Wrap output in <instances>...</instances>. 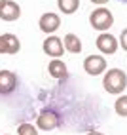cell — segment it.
Here are the masks:
<instances>
[{
	"mask_svg": "<svg viewBox=\"0 0 127 135\" xmlns=\"http://www.w3.org/2000/svg\"><path fill=\"white\" fill-rule=\"evenodd\" d=\"M103 88L110 95H120L127 88V74L121 69H110L103 76Z\"/></svg>",
	"mask_w": 127,
	"mask_h": 135,
	"instance_id": "obj_1",
	"label": "cell"
},
{
	"mask_svg": "<svg viewBox=\"0 0 127 135\" xmlns=\"http://www.w3.org/2000/svg\"><path fill=\"white\" fill-rule=\"evenodd\" d=\"M89 23H91V27L95 31L104 32L114 25V15L108 8H97V10H93L89 13Z\"/></svg>",
	"mask_w": 127,
	"mask_h": 135,
	"instance_id": "obj_2",
	"label": "cell"
},
{
	"mask_svg": "<svg viewBox=\"0 0 127 135\" xmlns=\"http://www.w3.org/2000/svg\"><path fill=\"white\" fill-rule=\"evenodd\" d=\"M61 124V116L51 110V109H44L38 118H36V129H42V131H53L55 128H59Z\"/></svg>",
	"mask_w": 127,
	"mask_h": 135,
	"instance_id": "obj_3",
	"label": "cell"
},
{
	"mask_svg": "<svg viewBox=\"0 0 127 135\" xmlns=\"http://www.w3.org/2000/svg\"><path fill=\"white\" fill-rule=\"evenodd\" d=\"M106 59L103 57V55H87L85 59H84V69H85V73L89 74V76H101V74H104L106 73Z\"/></svg>",
	"mask_w": 127,
	"mask_h": 135,
	"instance_id": "obj_4",
	"label": "cell"
},
{
	"mask_svg": "<svg viewBox=\"0 0 127 135\" xmlns=\"http://www.w3.org/2000/svg\"><path fill=\"white\" fill-rule=\"evenodd\" d=\"M19 86V76L13 70H0V95H12Z\"/></svg>",
	"mask_w": 127,
	"mask_h": 135,
	"instance_id": "obj_5",
	"label": "cell"
},
{
	"mask_svg": "<svg viewBox=\"0 0 127 135\" xmlns=\"http://www.w3.org/2000/svg\"><path fill=\"white\" fill-rule=\"evenodd\" d=\"M38 27H40V31H42V32L53 34V32H55L59 27H61V17H59L57 13H53V12H46V13H42V15H40Z\"/></svg>",
	"mask_w": 127,
	"mask_h": 135,
	"instance_id": "obj_6",
	"label": "cell"
},
{
	"mask_svg": "<svg viewBox=\"0 0 127 135\" xmlns=\"http://www.w3.org/2000/svg\"><path fill=\"white\" fill-rule=\"evenodd\" d=\"M21 50V42L19 38L12 32L0 34V53H6V55H15Z\"/></svg>",
	"mask_w": 127,
	"mask_h": 135,
	"instance_id": "obj_7",
	"label": "cell"
},
{
	"mask_svg": "<svg viewBox=\"0 0 127 135\" xmlns=\"http://www.w3.org/2000/svg\"><path fill=\"white\" fill-rule=\"evenodd\" d=\"M95 44H97V50L103 51L104 55H112V53H116L118 51V46H120V44H118V38L112 36V34H108V32L99 34L97 40H95Z\"/></svg>",
	"mask_w": 127,
	"mask_h": 135,
	"instance_id": "obj_8",
	"label": "cell"
},
{
	"mask_svg": "<svg viewBox=\"0 0 127 135\" xmlns=\"http://www.w3.org/2000/svg\"><path fill=\"white\" fill-rule=\"evenodd\" d=\"M42 50L46 55L53 57V59H59L63 53H65V48H63V40L59 36H48L42 44Z\"/></svg>",
	"mask_w": 127,
	"mask_h": 135,
	"instance_id": "obj_9",
	"label": "cell"
},
{
	"mask_svg": "<svg viewBox=\"0 0 127 135\" xmlns=\"http://www.w3.org/2000/svg\"><path fill=\"white\" fill-rule=\"evenodd\" d=\"M21 17V6L13 2V0H6V2L0 6V19L2 21H8V23H12V21H17Z\"/></svg>",
	"mask_w": 127,
	"mask_h": 135,
	"instance_id": "obj_10",
	"label": "cell"
},
{
	"mask_svg": "<svg viewBox=\"0 0 127 135\" xmlns=\"http://www.w3.org/2000/svg\"><path fill=\"white\" fill-rule=\"evenodd\" d=\"M48 73H49V76H53L55 80H65L68 76V69L65 65V61L53 59V61H49V65H48Z\"/></svg>",
	"mask_w": 127,
	"mask_h": 135,
	"instance_id": "obj_11",
	"label": "cell"
},
{
	"mask_svg": "<svg viewBox=\"0 0 127 135\" xmlns=\"http://www.w3.org/2000/svg\"><path fill=\"white\" fill-rule=\"evenodd\" d=\"M63 48H65L67 51H70V53H80L82 51V40H80V36H76V34H67L65 36V40H63Z\"/></svg>",
	"mask_w": 127,
	"mask_h": 135,
	"instance_id": "obj_12",
	"label": "cell"
},
{
	"mask_svg": "<svg viewBox=\"0 0 127 135\" xmlns=\"http://www.w3.org/2000/svg\"><path fill=\"white\" fill-rule=\"evenodd\" d=\"M57 8L61 10V13L65 15H72L78 12L80 8V0H57Z\"/></svg>",
	"mask_w": 127,
	"mask_h": 135,
	"instance_id": "obj_13",
	"label": "cell"
},
{
	"mask_svg": "<svg viewBox=\"0 0 127 135\" xmlns=\"http://www.w3.org/2000/svg\"><path fill=\"white\" fill-rule=\"evenodd\" d=\"M114 110L118 116H121V118H127V95H121L116 99L114 103Z\"/></svg>",
	"mask_w": 127,
	"mask_h": 135,
	"instance_id": "obj_14",
	"label": "cell"
},
{
	"mask_svg": "<svg viewBox=\"0 0 127 135\" xmlns=\"http://www.w3.org/2000/svg\"><path fill=\"white\" fill-rule=\"evenodd\" d=\"M17 133L19 135H38V129H36L32 124H21L19 128H17Z\"/></svg>",
	"mask_w": 127,
	"mask_h": 135,
	"instance_id": "obj_15",
	"label": "cell"
},
{
	"mask_svg": "<svg viewBox=\"0 0 127 135\" xmlns=\"http://www.w3.org/2000/svg\"><path fill=\"white\" fill-rule=\"evenodd\" d=\"M118 44H120V46L127 51V29L121 31V34H120V42H118Z\"/></svg>",
	"mask_w": 127,
	"mask_h": 135,
	"instance_id": "obj_16",
	"label": "cell"
},
{
	"mask_svg": "<svg viewBox=\"0 0 127 135\" xmlns=\"http://www.w3.org/2000/svg\"><path fill=\"white\" fill-rule=\"evenodd\" d=\"M85 135H104L103 131H95V129H91V131H87Z\"/></svg>",
	"mask_w": 127,
	"mask_h": 135,
	"instance_id": "obj_17",
	"label": "cell"
},
{
	"mask_svg": "<svg viewBox=\"0 0 127 135\" xmlns=\"http://www.w3.org/2000/svg\"><path fill=\"white\" fill-rule=\"evenodd\" d=\"M91 2H93V4H99V6H103V4L108 2V0H91Z\"/></svg>",
	"mask_w": 127,
	"mask_h": 135,
	"instance_id": "obj_18",
	"label": "cell"
},
{
	"mask_svg": "<svg viewBox=\"0 0 127 135\" xmlns=\"http://www.w3.org/2000/svg\"><path fill=\"white\" fill-rule=\"evenodd\" d=\"M120 2H121V4H127V0H120Z\"/></svg>",
	"mask_w": 127,
	"mask_h": 135,
	"instance_id": "obj_19",
	"label": "cell"
},
{
	"mask_svg": "<svg viewBox=\"0 0 127 135\" xmlns=\"http://www.w3.org/2000/svg\"><path fill=\"white\" fill-rule=\"evenodd\" d=\"M4 2H6V0H0V6H2V4H4Z\"/></svg>",
	"mask_w": 127,
	"mask_h": 135,
	"instance_id": "obj_20",
	"label": "cell"
}]
</instances>
